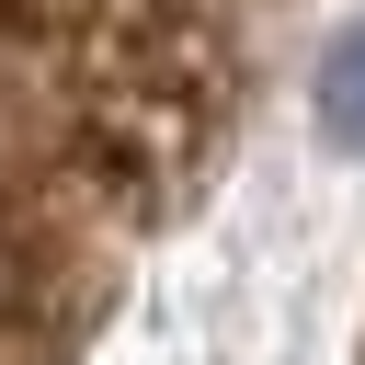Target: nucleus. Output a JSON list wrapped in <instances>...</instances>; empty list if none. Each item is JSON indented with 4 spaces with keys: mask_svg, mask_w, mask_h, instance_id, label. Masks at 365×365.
I'll return each instance as SVG.
<instances>
[{
    "mask_svg": "<svg viewBox=\"0 0 365 365\" xmlns=\"http://www.w3.org/2000/svg\"><path fill=\"white\" fill-rule=\"evenodd\" d=\"M319 125H331L342 148H365V23L319 57Z\"/></svg>",
    "mask_w": 365,
    "mask_h": 365,
    "instance_id": "f257e3e1",
    "label": "nucleus"
}]
</instances>
